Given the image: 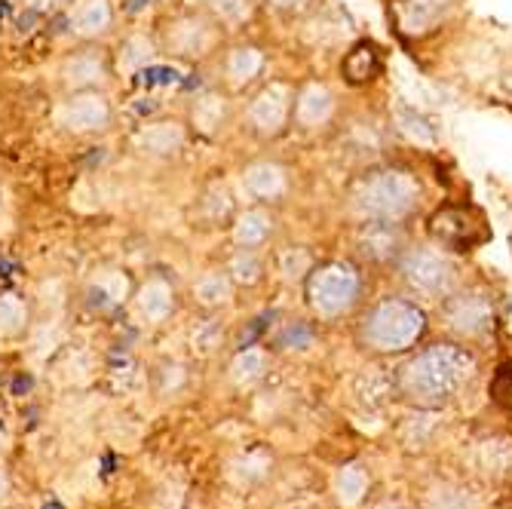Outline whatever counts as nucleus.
Listing matches in <instances>:
<instances>
[{"instance_id":"nucleus-1","label":"nucleus","mask_w":512,"mask_h":509,"mask_svg":"<svg viewBox=\"0 0 512 509\" xmlns=\"http://www.w3.org/2000/svg\"><path fill=\"white\" fill-rule=\"evenodd\" d=\"M473 375V359L448 344H436L414 356L399 375V390L417 405H439L451 399Z\"/></svg>"},{"instance_id":"nucleus-2","label":"nucleus","mask_w":512,"mask_h":509,"mask_svg":"<svg viewBox=\"0 0 512 509\" xmlns=\"http://www.w3.org/2000/svg\"><path fill=\"white\" fill-rule=\"evenodd\" d=\"M417 203V184L408 172L375 169L359 178L353 206L365 221H402Z\"/></svg>"},{"instance_id":"nucleus-3","label":"nucleus","mask_w":512,"mask_h":509,"mask_svg":"<svg viewBox=\"0 0 512 509\" xmlns=\"http://www.w3.org/2000/svg\"><path fill=\"white\" fill-rule=\"evenodd\" d=\"M424 335V313L408 301H381L362 319V341L371 350H405Z\"/></svg>"},{"instance_id":"nucleus-4","label":"nucleus","mask_w":512,"mask_h":509,"mask_svg":"<svg viewBox=\"0 0 512 509\" xmlns=\"http://www.w3.org/2000/svg\"><path fill=\"white\" fill-rule=\"evenodd\" d=\"M221 40V25L209 13H178L160 31V53L178 62H203L215 53Z\"/></svg>"},{"instance_id":"nucleus-5","label":"nucleus","mask_w":512,"mask_h":509,"mask_svg":"<svg viewBox=\"0 0 512 509\" xmlns=\"http://www.w3.org/2000/svg\"><path fill=\"white\" fill-rule=\"evenodd\" d=\"M359 295V273L344 261H329L310 270L307 298L319 316H338L353 307Z\"/></svg>"},{"instance_id":"nucleus-6","label":"nucleus","mask_w":512,"mask_h":509,"mask_svg":"<svg viewBox=\"0 0 512 509\" xmlns=\"http://www.w3.org/2000/svg\"><path fill=\"white\" fill-rule=\"evenodd\" d=\"M114 120V108L105 89H83L68 92V99L59 108V126L71 135H96L105 132Z\"/></svg>"},{"instance_id":"nucleus-7","label":"nucleus","mask_w":512,"mask_h":509,"mask_svg":"<svg viewBox=\"0 0 512 509\" xmlns=\"http://www.w3.org/2000/svg\"><path fill=\"white\" fill-rule=\"evenodd\" d=\"M108 80H111V59L99 43H83L80 50H71L59 65V83L65 92L105 89Z\"/></svg>"},{"instance_id":"nucleus-8","label":"nucleus","mask_w":512,"mask_h":509,"mask_svg":"<svg viewBox=\"0 0 512 509\" xmlns=\"http://www.w3.org/2000/svg\"><path fill=\"white\" fill-rule=\"evenodd\" d=\"M402 276L411 289L424 292L430 298H439L454 283V264L433 249H411L402 258Z\"/></svg>"},{"instance_id":"nucleus-9","label":"nucleus","mask_w":512,"mask_h":509,"mask_svg":"<svg viewBox=\"0 0 512 509\" xmlns=\"http://www.w3.org/2000/svg\"><path fill=\"white\" fill-rule=\"evenodd\" d=\"M292 105H295V96L283 83H270L261 92H255V99L249 102V111H246L252 132L264 138L279 135L292 120Z\"/></svg>"},{"instance_id":"nucleus-10","label":"nucleus","mask_w":512,"mask_h":509,"mask_svg":"<svg viewBox=\"0 0 512 509\" xmlns=\"http://www.w3.org/2000/svg\"><path fill=\"white\" fill-rule=\"evenodd\" d=\"M430 230L439 246L445 249H454V252H467V249H476L479 243H485V224L476 212L470 209H442L433 215L430 221Z\"/></svg>"},{"instance_id":"nucleus-11","label":"nucleus","mask_w":512,"mask_h":509,"mask_svg":"<svg viewBox=\"0 0 512 509\" xmlns=\"http://www.w3.org/2000/svg\"><path fill=\"white\" fill-rule=\"evenodd\" d=\"M188 123H181L175 117H157V120H148L138 126L135 132V148L148 154V157H157V160H166V157H178L188 145Z\"/></svg>"},{"instance_id":"nucleus-12","label":"nucleus","mask_w":512,"mask_h":509,"mask_svg":"<svg viewBox=\"0 0 512 509\" xmlns=\"http://www.w3.org/2000/svg\"><path fill=\"white\" fill-rule=\"evenodd\" d=\"M454 10V0H393L390 16L405 37L430 34L448 13Z\"/></svg>"},{"instance_id":"nucleus-13","label":"nucleus","mask_w":512,"mask_h":509,"mask_svg":"<svg viewBox=\"0 0 512 509\" xmlns=\"http://www.w3.org/2000/svg\"><path fill=\"white\" fill-rule=\"evenodd\" d=\"M448 326L460 335H485L494 322V310L485 292H467L448 301L445 307Z\"/></svg>"},{"instance_id":"nucleus-14","label":"nucleus","mask_w":512,"mask_h":509,"mask_svg":"<svg viewBox=\"0 0 512 509\" xmlns=\"http://www.w3.org/2000/svg\"><path fill=\"white\" fill-rule=\"evenodd\" d=\"M132 301H135V310L142 313V319H148L157 326V322H166L175 313L178 292H175L172 280H166L163 273H154L132 292Z\"/></svg>"},{"instance_id":"nucleus-15","label":"nucleus","mask_w":512,"mask_h":509,"mask_svg":"<svg viewBox=\"0 0 512 509\" xmlns=\"http://www.w3.org/2000/svg\"><path fill=\"white\" fill-rule=\"evenodd\" d=\"M114 28L111 0H80L71 10V34L83 43H99Z\"/></svg>"},{"instance_id":"nucleus-16","label":"nucleus","mask_w":512,"mask_h":509,"mask_svg":"<svg viewBox=\"0 0 512 509\" xmlns=\"http://www.w3.org/2000/svg\"><path fill=\"white\" fill-rule=\"evenodd\" d=\"M227 126V99L218 89H203L191 99L188 129L200 138H215Z\"/></svg>"},{"instance_id":"nucleus-17","label":"nucleus","mask_w":512,"mask_h":509,"mask_svg":"<svg viewBox=\"0 0 512 509\" xmlns=\"http://www.w3.org/2000/svg\"><path fill=\"white\" fill-rule=\"evenodd\" d=\"M243 188L249 197L261 200V203H273L286 194L289 188V175L286 169L273 163V160H258V163H249L243 169Z\"/></svg>"},{"instance_id":"nucleus-18","label":"nucleus","mask_w":512,"mask_h":509,"mask_svg":"<svg viewBox=\"0 0 512 509\" xmlns=\"http://www.w3.org/2000/svg\"><path fill=\"white\" fill-rule=\"evenodd\" d=\"M356 246L371 261H390V258H396L402 252L405 237H402V230L396 227V221H368L359 230Z\"/></svg>"},{"instance_id":"nucleus-19","label":"nucleus","mask_w":512,"mask_h":509,"mask_svg":"<svg viewBox=\"0 0 512 509\" xmlns=\"http://www.w3.org/2000/svg\"><path fill=\"white\" fill-rule=\"evenodd\" d=\"M332 111H335V99H332V92L325 89L322 83L304 86V89L298 92L295 105H292V117H295V123L304 126V129H316V126H322V123H329Z\"/></svg>"},{"instance_id":"nucleus-20","label":"nucleus","mask_w":512,"mask_h":509,"mask_svg":"<svg viewBox=\"0 0 512 509\" xmlns=\"http://www.w3.org/2000/svg\"><path fill=\"white\" fill-rule=\"evenodd\" d=\"M273 215L267 212V209H261V206H252V209H246V212H240L237 218H234V227H230V237H234V243H237V249H261L267 240H270V234H273Z\"/></svg>"},{"instance_id":"nucleus-21","label":"nucleus","mask_w":512,"mask_h":509,"mask_svg":"<svg viewBox=\"0 0 512 509\" xmlns=\"http://www.w3.org/2000/svg\"><path fill=\"white\" fill-rule=\"evenodd\" d=\"M264 68V53L252 43H237L224 53V77L234 86L252 83Z\"/></svg>"},{"instance_id":"nucleus-22","label":"nucleus","mask_w":512,"mask_h":509,"mask_svg":"<svg viewBox=\"0 0 512 509\" xmlns=\"http://www.w3.org/2000/svg\"><path fill=\"white\" fill-rule=\"evenodd\" d=\"M89 298L96 301L99 307L105 310H114L120 304H126L132 298V283H129V276L126 270H102L96 280L89 283Z\"/></svg>"},{"instance_id":"nucleus-23","label":"nucleus","mask_w":512,"mask_h":509,"mask_svg":"<svg viewBox=\"0 0 512 509\" xmlns=\"http://www.w3.org/2000/svg\"><path fill=\"white\" fill-rule=\"evenodd\" d=\"M160 53V46L157 40H151L148 34H129L123 43H120V50H117V71L120 74H138V71H145Z\"/></svg>"},{"instance_id":"nucleus-24","label":"nucleus","mask_w":512,"mask_h":509,"mask_svg":"<svg viewBox=\"0 0 512 509\" xmlns=\"http://www.w3.org/2000/svg\"><path fill=\"white\" fill-rule=\"evenodd\" d=\"M234 280L227 276L224 267H215V270H206L200 280L194 283V301L206 310H218L224 304H230L234 298Z\"/></svg>"},{"instance_id":"nucleus-25","label":"nucleus","mask_w":512,"mask_h":509,"mask_svg":"<svg viewBox=\"0 0 512 509\" xmlns=\"http://www.w3.org/2000/svg\"><path fill=\"white\" fill-rule=\"evenodd\" d=\"M378 71H381V53H378L375 43L353 46V50L347 53V59H344V77L350 83H368V80L378 77Z\"/></svg>"},{"instance_id":"nucleus-26","label":"nucleus","mask_w":512,"mask_h":509,"mask_svg":"<svg viewBox=\"0 0 512 509\" xmlns=\"http://www.w3.org/2000/svg\"><path fill=\"white\" fill-rule=\"evenodd\" d=\"M267 350H261V347H246V350H240L234 359H230V381H234L237 387H252L255 381H261L264 378V372H267Z\"/></svg>"},{"instance_id":"nucleus-27","label":"nucleus","mask_w":512,"mask_h":509,"mask_svg":"<svg viewBox=\"0 0 512 509\" xmlns=\"http://www.w3.org/2000/svg\"><path fill=\"white\" fill-rule=\"evenodd\" d=\"M203 13H209L221 28H240L252 19V0H203Z\"/></svg>"},{"instance_id":"nucleus-28","label":"nucleus","mask_w":512,"mask_h":509,"mask_svg":"<svg viewBox=\"0 0 512 509\" xmlns=\"http://www.w3.org/2000/svg\"><path fill=\"white\" fill-rule=\"evenodd\" d=\"M28 304L25 298L13 295V292H4L0 295V338H16L28 329Z\"/></svg>"},{"instance_id":"nucleus-29","label":"nucleus","mask_w":512,"mask_h":509,"mask_svg":"<svg viewBox=\"0 0 512 509\" xmlns=\"http://www.w3.org/2000/svg\"><path fill=\"white\" fill-rule=\"evenodd\" d=\"M224 270H227L230 280H234V286H255L264 276V264H261L255 249H240L234 258L227 261Z\"/></svg>"},{"instance_id":"nucleus-30","label":"nucleus","mask_w":512,"mask_h":509,"mask_svg":"<svg viewBox=\"0 0 512 509\" xmlns=\"http://www.w3.org/2000/svg\"><path fill=\"white\" fill-rule=\"evenodd\" d=\"M335 491H338V500L344 506H356L365 494V473L359 467H347L338 473L335 479Z\"/></svg>"},{"instance_id":"nucleus-31","label":"nucleus","mask_w":512,"mask_h":509,"mask_svg":"<svg viewBox=\"0 0 512 509\" xmlns=\"http://www.w3.org/2000/svg\"><path fill=\"white\" fill-rule=\"evenodd\" d=\"M221 338H224V332H221V326H218L215 319L197 322L194 332H191V344H194V350H197L200 356L215 353V347H221Z\"/></svg>"},{"instance_id":"nucleus-32","label":"nucleus","mask_w":512,"mask_h":509,"mask_svg":"<svg viewBox=\"0 0 512 509\" xmlns=\"http://www.w3.org/2000/svg\"><path fill=\"white\" fill-rule=\"evenodd\" d=\"M200 206H203V212L209 215V221H221V218L230 212V194H227L224 184H212V188L203 194Z\"/></svg>"},{"instance_id":"nucleus-33","label":"nucleus","mask_w":512,"mask_h":509,"mask_svg":"<svg viewBox=\"0 0 512 509\" xmlns=\"http://www.w3.org/2000/svg\"><path fill=\"white\" fill-rule=\"evenodd\" d=\"M264 470H267V460L264 457H258V454H249V457H243V460H237L234 464V479L237 482H255V479H261L264 476Z\"/></svg>"},{"instance_id":"nucleus-34","label":"nucleus","mask_w":512,"mask_h":509,"mask_svg":"<svg viewBox=\"0 0 512 509\" xmlns=\"http://www.w3.org/2000/svg\"><path fill=\"white\" fill-rule=\"evenodd\" d=\"M313 341V332L304 326V322H295V326H289L283 335H279V347H286V350H301V347H310Z\"/></svg>"},{"instance_id":"nucleus-35","label":"nucleus","mask_w":512,"mask_h":509,"mask_svg":"<svg viewBox=\"0 0 512 509\" xmlns=\"http://www.w3.org/2000/svg\"><path fill=\"white\" fill-rule=\"evenodd\" d=\"M181 500H184V488L166 482V485L154 494V509H181Z\"/></svg>"},{"instance_id":"nucleus-36","label":"nucleus","mask_w":512,"mask_h":509,"mask_svg":"<svg viewBox=\"0 0 512 509\" xmlns=\"http://www.w3.org/2000/svg\"><path fill=\"white\" fill-rule=\"evenodd\" d=\"M65 4H68V0H25V7H28L31 13H40V16L56 13V10H62Z\"/></svg>"},{"instance_id":"nucleus-37","label":"nucleus","mask_w":512,"mask_h":509,"mask_svg":"<svg viewBox=\"0 0 512 509\" xmlns=\"http://www.w3.org/2000/svg\"><path fill=\"white\" fill-rule=\"evenodd\" d=\"M267 4L273 10H279V13H301L310 4V0H267Z\"/></svg>"},{"instance_id":"nucleus-38","label":"nucleus","mask_w":512,"mask_h":509,"mask_svg":"<svg viewBox=\"0 0 512 509\" xmlns=\"http://www.w3.org/2000/svg\"><path fill=\"white\" fill-rule=\"evenodd\" d=\"M10 497V479H7V473L0 470V503H4Z\"/></svg>"},{"instance_id":"nucleus-39","label":"nucleus","mask_w":512,"mask_h":509,"mask_svg":"<svg viewBox=\"0 0 512 509\" xmlns=\"http://www.w3.org/2000/svg\"><path fill=\"white\" fill-rule=\"evenodd\" d=\"M381 509H393V506H381Z\"/></svg>"}]
</instances>
